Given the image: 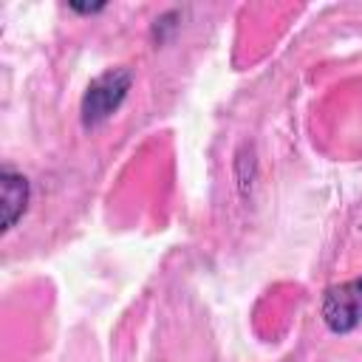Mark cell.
I'll return each instance as SVG.
<instances>
[{
    "instance_id": "cell-3",
    "label": "cell",
    "mask_w": 362,
    "mask_h": 362,
    "mask_svg": "<svg viewBox=\"0 0 362 362\" xmlns=\"http://www.w3.org/2000/svg\"><path fill=\"white\" fill-rule=\"evenodd\" d=\"M0 192H3V229H11L28 206V181L6 167L0 173Z\"/></svg>"
},
{
    "instance_id": "cell-2",
    "label": "cell",
    "mask_w": 362,
    "mask_h": 362,
    "mask_svg": "<svg viewBox=\"0 0 362 362\" xmlns=\"http://www.w3.org/2000/svg\"><path fill=\"white\" fill-rule=\"evenodd\" d=\"M322 320L337 334H345V331H354L356 325H362V277L342 283V286H331L325 291Z\"/></svg>"
},
{
    "instance_id": "cell-1",
    "label": "cell",
    "mask_w": 362,
    "mask_h": 362,
    "mask_svg": "<svg viewBox=\"0 0 362 362\" xmlns=\"http://www.w3.org/2000/svg\"><path fill=\"white\" fill-rule=\"evenodd\" d=\"M127 90H130V74L124 68H110V71L99 74L82 96V124L93 127V124L105 122L122 105Z\"/></svg>"
}]
</instances>
